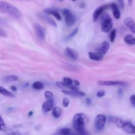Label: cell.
Instances as JSON below:
<instances>
[{
	"mask_svg": "<svg viewBox=\"0 0 135 135\" xmlns=\"http://www.w3.org/2000/svg\"><path fill=\"white\" fill-rule=\"evenodd\" d=\"M33 112L32 111H30L29 112V113H28V116L31 117V116H32L33 115Z\"/></svg>",
	"mask_w": 135,
	"mask_h": 135,
	"instance_id": "cell-41",
	"label": "cell"
},
{
	"mask_svg": "<svg viewBox=\"0 0 135 135\" xmlns=\"http://www.w3.org/2000/svg\"><path fill=\"white\" fill-rule=\"evenodd\" d=\"M134 122H135V121H134Z\"/></svg>",
	"mask_w": 135,
	"mask_h": 135,
	"instance_id": "cell-45",
	"label": "cell"
},
{
	"mask_svg": "<svg viewBox=\"0 0 135 135\" xmlns=\"http://www.w3.org/2000/svg\"><path fill=\"white\" fill-rule=\"evenodd\" d=\"M69 135H79V134L77 132H76V133H73V132H72V131H71Z\"/></svg>",
	"mask_w": 135,
	"mask_h": 135,
	"instance_id": "cell-40",
	"label": "cell"
},
{
	"mask_svg": "<svg viewBox=\"0 0 135 135\" xmlns=\"http://www.w3.org/2000/svg\"><path fill=\"white\" fill-rule=\"evenodd\" d=\"M70 103V100L68 98H64L62 101V104L64 107L66 108L69 106Z\"/></svg>",
	"mask_w": 135,
	"mask_h": 135,
	"instance_id": "cell-30",
	"label": "cell"
},
{
	"mask_svg": "<svg viewBox=\"0 0 135 135\" xmlns=\"http://www.w3.org/2000/svg\"><path fill=\"white\" fill-rule=\"evenodd\" d=\"M74 83L75 84V85L76 86H79V85H80V82H79L78 80H74Z\"/></svg>",
	"mask_w": 135,
	"mask_h": 135,
	"instance_id": "cell-37",
	"label": "cell"
},
{
	"mask_svg": "<svg viewBox=\"0 0 135 135\" xmlns=\"http://www.w3.org/2000/svg\"><path fill=\"white\" fill-rule=\"evenodd\" d=\"M0 12L7 14L16 19L20 18L22 17V13L17 7L3 1H0Z\"/></svg>",
	"mask_w": 135,
	"mask_h": 135,
	"instance_id": "cell-1",
	"label": "cell"
},
{
	"mask_svg": "<svg viewBox=\"0 0 135 135\" xmlns=\"http://www.w3.org/2000/svg\"><path fill=\"white\" fill-rule=\"evenodd\" d=\"M55 84L59 88L62 89H64V90H65V89L69 88V87L67 85H66L63 82H59V81L56 82Z\"/></svg>",
	"mask_w": 135,
	"mask_h": 135,
	"instance_id": "cell-28",
	"label": "cell"
},
{
	"mask_svg": "<svg viewBox=\"0 0 135 135\" xmlns=\"http://www.w3.org/2000/svg\"><path fill=\"white\" fill-rule=\"evenodd\" d=\"M43 12L46 14L52 15L59 21L61 20V16L60 14L59 13V12H57V11H56L54 9H52L51 8H46V9H44Z\"/></svg>",
	"mask_w": 135,
	"mask_h": 135,
	"instance_id": "cell-16",
	"label": "cell"
},
{
	"mask_svg": "<svg viewBox=\"0 0 135 135\" xmlns=\"http://www.w3.org/2000/svg\"><path fill=\"white\" fill-rule=\"evenodd\" d=\"M87 117L82 113H79L74 115L73 119V127L76 132L85 129V125L87 121Z\"/></svg>",
	"mask_w": 135,
	"mask_h": 135,
	"instance_id": "cell-2",
	"label": "cell"
},
{
	"mask_svg": "<svg viewBox=\"0 0 135 135\" xmlns=\"http://www.w3.org/2000/svg\"><path fill=\"white\" fill-rule=\"evenodd\" d=\"M123 23L124 24L128 27L132 33L135 34V22L131 17H128L125 18Z\"/></svg>",
	"mask_w": 135,
	"mask_h": 135,
	"instance_id": "cell-11",
	"label": "cell"
},
{
	"mask_svg": "<svg viewBox=\"0 0 135 135\" xmlns=\"http://www.w3.org/2000/svg\"><path fill=\"white\" fill-rule=\"evenodd\" d=\"M115 122L117 126L126 132L135 134V126L131 122L125 121L120 118H115Z\"/></svg>",
	"mask_w": 135,
	"mask_h": 135,
	"instance_id": "cell-3",
	"label": "cell"
},
{
	"mask_svg": "<svg viewBox=\"0 0 135 135\" xmlns=\"http://www.w3.org/2000/svg\"><path fill=\"white\" fill-rule=\"evenodd\" d=\"M124 41L127 44L134 45L135 44V37L130 34L126 35L124 37Z\"/></svg>",
	"mask_w": 135,
	"mask_h": 135,
	"instance_id": "cell-19",
	"label": "cell"
},
{
	"mask_svg": "<svg viewBox=\"0 0 135 135\" xmlns=\"http://www.w3.org/2000/svg\"><path fill=\"white\" fill-rule=\"evenodd\" d=\"M78 30H79V29H78V27L74 28V29L72 31V32L69 35H68L65 37V40H69L71 39L72 37H73L77 34V33H78Z\"/></svg>",
	"mask_w": 135,
	"mask_h": 135,
	"instance_id": "cell-24",
	"label": "cell"
},
{
	"mask_svg": "<svg viewBox=\"0 0 135 135\" xmlns=\"http://www.w3.org/2000/svg\"><path fill=\"white\" fill-rule=\"evenodd\" d=\"M5 130V122L2 118V117L0 115V131H4Z\"/></svg>",
	"mask_w": 135,
	"mask_h": 135,
	"instance_id": "cell-29",
	"label": "cell"
},
{
	"mask_svg": "<svg viewBox=\"0 0 135 135\" xmlns=\"http://www.w3.org/2000/svg\"><path fill=\"white\" fill-rule=\"evenodd\" d=\"M64 16L65 17V24L68 27L72 26L75 23L76 21V17L71 12Z\"/></svg>",
	"mask_w": 135,
	"mask_h": 135,
	"instance_id": "cell-9",
	"label": "cell"
},
{
	"mask_svg": "<svg viewBox=\"0 0 135 135\" xmlns=\"http://www.w3.org/2000/svg\"><path fill=\"white\" fill-rule=\"evenodd\" d=\"M132 1L133 0H128V5L129 6H131L132 4Z\"/></svg>",
	"mask_w": 135,
	"mask_h": 135,
	"instance_id": "cell-39",
	"label": "cell"
},
{
	"mask_svg": "<svg viewBox=\"0 0 135 135\" xmlns=\"http://www.w3.org/2000/svg\"><path fill=\"white\" fill-rule=\"evenodd\" d=\"M72 1H76V0H72Z\"/></svg>",
	"mask_w": 135,
	"mask_h": 135,
	"instance_id": "cell-43",
	"label": "cell"
},
{
	"mask_svg": "<svg viewBox=\"0 0 135 135\" xmlns=\"http://www.w3.org/2000/svg\"><path fill=\"white\" fill-rule=\"evenodd\" d=\"M106 120L107 118L104 115L102 114L97 115L94 119V126L95 129L98 131H102L105 127Z\"/></svg>",
	"mask_w": 135,
	"mask_h": 135,
	"instance_id": "cell-5",
	"label": "cell"
},
{
	"mask_svg": "<svg viewBox=\"0 0 135 135\" xmlns=\"http://www.w3.org/2000/svg\"><path fill=\"white\" fill-rule=\"evenodd\" d=\"M88 55L89 58L94 61H100L103 57L104 55L101 54L99 52H89L88 53Z\"/></svg>",
	"mask_w": 135,
	"mask_h": 135,
	"instance_id": "cell-15",
	"label": "cell"
},
{
	"mask_svg": "<svg viewBox=\"0 0 135 135\" xmlns=\"http://www.w3.org/2000/svg\"><path fill=\"white\" fill-rule=\"evenodd\" d=\"M0 94L7 97H14V95L5 88L0 86Z\"/></svg>",
	"mask_w": 135,
	"mask_h": 135,
	"instance_id": "cell-20",
	"label": "cell"
},
{
	"mask_svg": "<svg viewBox=\"0 0 135 135\" xmlns=\"http://www.w3.org/2000/svg\"><path fill=\"white\" fill-rule=\"evenodd\" d=\"M98 83L102 85H119L126 86L127 83L124 81H99Z\"/></svg>",
	"mask_w": 135,
	"mask_h": 135,
	"instance_id": "cell-8",
	"label": "cell"
},
{
	"mask_svg": "<svg viewBox=\"0 0 135 135\" xmlns=\"http://www.w3.org/2000/svg\"><path fill=\"white\" fill-rule=\"evenodd\" d=\"M54 101L53 100H47L44 102L42 107V110L44 112L50 111L53 109Z\"/></svg>",
	"mask_w": 135,
	"mask_h": 135,
	"instance_id": "cell-12",
	"label": "cell"
},
{
	"mask_svg": "<svg viewBox=\"0 0 135 135\" xmlns=\"http://www.w3.org/2000/svg\"><path fill=\"white\" fill-rule=\"evenodd\" d=\"M40 16H41V18H42L44 21H45L48 24H49L51 25L54 26V27H57V24L55 23V22L53 19H52L51 18L49 17L48 16H47L46 15H44V14H41Z\"/></svg>",
	"mask_w": 135,
	"mask_h": 135,
	"instance_id": "cell-18",
	"label": "cell"
},
{
	"mask_svg": "<svg viewBox=\"0 0 135 135\" xmlns=\"http://www.w3.org/2000/svg\"><path fill=\"white\" fill-rule=\"evenodd\" d=\"M110 48V44L108 41H104L102 43L101 46L97 50V52L101 54L104 55L109 50Z\"/></svg>",
	"mask_w": 135,
	"mask_h": 135,
	"instance_id": "cell-13",
	"label": "cell"
},
{
	"mask_svg": "<svg viewBox=\"0 0 135 135\" xmlns=\"http://www.w3.org/2000/svg\"><path fill=\"white\" fill-rule=\"evenodd\" d=\"M4 82H14L18 80V76L15 75H9L4 76L3 78Z\"/></svg>",
	"mask_w": 135,
	"mask_h": 135,
	"instance_id": "cell-21",
	"label": "cell"
},
{
	"mask_svg": "<svg viewBox=\"0 0 135 135\" xmlns=\"http://www.w3.org/2000/svg\"><path fill=\"white\" fill-rule=\"evenodd\" d=\"M58 1H63V0H58Z\"/></svg>",
	"mask_w": 135,
	"mask_h": 135,
	"instance_id": "cell-44",
	"label": "cell"
},
{
	"mask_svg": "<svg viewBox=\"0 0 135 135\" xmlns=\"http://www.w3.org/2000/svg\"><path fill=\"white\" fill-rule=\"evenodd\" d=\"M44 85L41 82H35L32 84V88L35 90H41L43 88Z\"/></svg>",
	"mask_w": 135,
	"mask_h": 135,
	"instance_id": "cell-23",
	"label": "cell"
},
{
	"mask_svg": "<svg viewBox=\"0 0 135 135\" xmlns=\"http://www.w3.org/2000/svg\"><path fill=\"white\" fill-rule=\"evenodd\" d=\"M116 30L115 29H113L111 31V33H110V41L111 42H113L114 40H115V36H116Z\"/></svg>",
	"mask_w": 135,
	"mask_h": 135,
	"instance_id": "cell-27",
	"label": "cell"
},
{
	"mask_svg": "<svg viewBox=\"0 0 135 135\" xmlns=\"http://www.w3.org/2000/svg\"><path fill=\"white\" fill-rule=\"evenodd\" d=\"M63 82L69 87L70 85H72V84L73 83V80L70 78L64 77L63 79Z\"/></svg>",
	"mask_w": 135,
	"mask_h": 135,
	"instance_id": "cell-25",
	"label": "cell"
},
{
	"mask_svg": "<svg viewBox=\"0 0 135 135\" xmlns=\"http://www.w3.org/2000/svg\"><path fill=\"white\" fill-rule=\"evenodd\" d=\"M44 96L47 100H53V94L49 91H45Z\"/></svg>",
	"mask_w": 135,
	"mask_h": 135,
	"instance_id": "cell-26",
	"label": "cell"
},
{
	"mask_svg": "<svg viewBox=\"0 0 135 135\" xmlns=\"http://www.w3.org/2000/svg\"><path fill=\"white\" fill-rule=\"evenodd\" d=\"M21 1H29V0H21Z\"/></svg>",
	"mask_w": 135,
	"mask_h": 135,
	"instance_id": "cell-42",
	"label": "cell"
},
{
	"mask_svg": "<svg viewBox=\"0 0 135 135\" xmlns=\"http://www.w3.org/2000/svg\"><path fill=\"white\" fill-rule=\"evenodd\" d=\"M65 53L68 57L73 60H76L78 58V54L77 52L71 48L66 47L65 50Z\"/></svg>",
	"mask_w": 135,
	"mask_h": 135,
	"instance_id": "cell-14",
	"label": "cell"
},
{
	"mask_svg": "<svg viewBox=\"0 0 135 135\" xmlns=\"http://www.w3.org/2000/svg\"><path fill=\"white\" fill-rule=\"evenodd\" d=\"M11 90H12V91H16L17 90L16 87L15 86H14V85H12V86H11Z\"/></svg>",
	"mask_w": 135,
	"mask_h": 135,
	"instance_id": "cell-38",
	"label": "cell"
},
{
	"mask_svg": "<svg viewBox=\"0 0 135 135\" xmlns=\"http://www.w3.org/2000/svg\"><path fill=\"white\" fill-rule=\"evenodd\" d=\"M122 93H123V91L122 89H119L118 90V94L119 95V96L121 97L122 95Z\"/></svg>",
	"mask_w": 135,
	"mask_h": 135,
	"instance_id": "cell-36",
	"label": "cell"
},
{
	"mask_svg": "<svg viewBox=\"0 0 135 135\" xmlns=\"http://www.w3.org/2000/svg\"><path fill=\"white\" fill-rule=\"evenodd\" d=\"M119 4V6L120 7V8L122 9L124 7V2H123V0H117Z\"/></svg>",
	"mask_w": 135,
	"mask_h": 135,
	"instance_id": "cell-34",
	"label": "cell"
},
{
	"mask_svg": "<svg viewBox=\"0 0 135 135\" xmlns=\"http://www.w3.org/2000/svg\"><path fill=\"white\" fill-rule=\"evenodd\" d=\"M85 103H86V104L87 105H90L92 104V102H91V99L89 98H86L85 99Z\"/></svg>",
	"mask_w": 135,
	"mask_h": 135,
	"instance_id": "cell-35",
	"label": "cell"
},
{
	"mask_svg": "<svg viewBox=\"0 0 135 135\" xmlns=\"http://www.w3.org/2000/svg\"><path fill=\"white\" fill-rule=\"evenodd\" d=\"M113 26L112 20L109 14H104L102 18L101 31L104 33L109 32Z\"/></svg>",
	"mask_w": 135,
	"mask_h": 135,
	"instance_id": "cell-4",
	"label": "cell"
},
{
	"mask_svg": "<svg viewBox=\"0 0 135 135\" xmlns=\"http://www.w3.org/2000/svg\"><path fill=\"white\" fill-rule=\"evenodd\" d=\"M62 92L63 93V94L69 95V96H71V97H84L85 95V93L83 92V91H72V90H62Z\"/></svg>",
	"mask_w": 135,
	"mask_h": 135,
	"instance_id": "cell-10",
	"label": "cell"
},
{
	"mask_svg": "<svg viewBox=\"0 0 135 135\" xmlns=\"http://www.w3.org/2000/svg\"><path fill=\"white\" fill-rule=\"evenodd\" d=\"M7 35V33L6 31L3 29L0 28V37H6Z\"/></svg>",
	"mask_w": 135,
	"mask_h": 135,
	"instance_id": "cell-31",
	"label": "cell"
},
{
	"mask_svg": "<svg viewBox=\"0 0 135 135\" xmlns=\"http://www.w3.org/2000/svg\"><path fill=\"white\" fill-rule=\"evenodd\" d=\"M34 29L37 37L40 40H43L45 37V30L38 24H35L34 25Z\"/></svg>",
	"mask_w": 135,
	"mask_h": 135,
	"instance_id": "cell-7",
	"label": "cell"
},
{
	"mask_svg": "<svg viewBox=\"0 0 135 135\" xmlns=\"http://www.w3.org/2000/svg\"><path fill=\"white\" fill-rule=\"evenodd\" d=\"M109 8H110V4L102 5L97 7L94 10L93 13V22H95L98 20V18L101 15V14L103 13V12Z\"/></svg>",
	"mask_w": 135,
	"mask_h": 135,
	"instance_id": "cell-6",
	"label": "cell"
},
{
	"mask_svg": "<svg viewBox=\"0 0 135 135\" xmlns=\"http://www.w3.org/2000/svg\"><path fill=\"white\" fill-rule=\"evenodd\" d=\"M61 112H62L61 109L59 107H56L53 109L52 114L54 117H55V118H58L59 117H60V116L61 115Z\"/></svg>",
	"mask_w": 135,
	"mask_h": 135,
	"instance_id": "cell-22",
	"label": "cell"
},
{
	"mask_svg": "<svg viewBox=\"0 0 135 135\" xmlns=\"http://www.w3.org/2000/svg\"><path fill=\"white\" fill-rule=\"evenodd\" d=\"M104 94H105L104 91H102V90H101V91H98L97 93V97H98L99 98H101V97H102L103 96H104Z\"/></svg>",
	"mask_w": 135,
	"mask_h": 135,
	"instance_id": "cell-33",
	"label": "cell"
},
{
	"mask_svg": "<svg viewBox=\"0 0 135 135\" xmlns=\"http://www.w3.org/2000/svg\"><path fill=\"white\" fill-rule=\"evenodd\" d=\"M110 7L112 9L113 15L116 19H119L120 17V12L115 3L110 4Z\"/></svg>",
	"mask_w": 135,
	"mask_h": 135,
	"instance_id": "cell-17",
	"label": "cell"
},
{
	"mask_svg": "<svg viewBox=\"0 0 135 135\" xmlns=\"http://www.w3.org/2000/svg\"><path fill=\"white\" fill-rule=\"evenodd\" d=\"M130 101L132 105L135 107V95H132L130 98Z\"/></svg>",
	"mask_w": 135,
	"mask_h": 135,
	"instance_id": "cell-32",
	"label": "cell"
}]
</instances>
